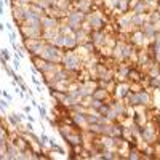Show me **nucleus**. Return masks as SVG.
<instances>
[{
  "instance_id": "1",
  "label": "nucleus",
  "mask_w": 160,
  "mask_h": 160,
  "mask_svg": "<svg viewBox=\"0 0 160 160\" xmlns=\"http://www.w3.org/2000/svg\"><path fill=\"white\" fill-rule=\"evenodd\" d=\"M82 64H83V59L79 56V53H75V51H64L62 53L61 66L71 74H79V71L82 69Z\"/></svg>"
},
{
  "instance_id": "2",
  "label": "nucleus",
  "mask_w": 160,
  "mask_h": 160,
  "mask_svg": "<svg viewBox=\"0 0 160 160\" xmlns=\"http://www.w3.org/2000/svg\"><path fill=\"white\" fill-rule=\"evenodd\" d=\"M62 53L64 51H61V48H58V46L45 42V45H43V48H42V51H40L38 56L42 58V59H45V61H53V62H59L61 64Z\"/></svg>"
},
{
  "instance_id": "3",
  "label": "nucleus",
  "mask_w": 160,
  "mask_h": 160,
  "mask_svg": "<svg viewBox=\"0 0 160 160\" xmlns=\"http://www.w3.org/2000/svg\"><path fill=\"white\" fill-rule=\"evenodd\" d=\"M85 18H87V13L80 11V10H72V11H69V15H66L64 23L67 24L69 29H72V31L75 32V31H79L80 27L83 26Z\"/></svg>"
},
{
  "instance_id": "4",
  "label": "nucleus",
  "mask_w": 160,
  "mask_h": 160,
  "mask_svg": "<svg viewBox=\"0 0 160 160\" xmlns=\"http://www.w3.org/2000/svg\"><path fill=\"white\" fill-rule=\"evenodd\" d=\"M139 138H141L142 141L146 142V144H155L157 142V138H159V134H157V130L154 128L152 123H147V125H142L141 126V133H139Z\"/></svg>"
},
{
  "instance_id": "5",
  "label": "nucleus",
  "mask_w": 160,
  "mask_h": 160,
  "mask_svg": "<svg viewBox=\"0 0 160 160\" xmlns=\"http://www.w3.org/2000/svg\"><path fill=\"white\" fill-rule=\"evenodd\" d=\"M90 40L96 48H103L104 45L111 42V37L106 34V31H91L90 32Z\"/></svg>"
},
{
  "instance_id": "6",
  "label": "nucleus",
  "mask_w": 160,
  "mask_h": 160,
  "mask_svg": "<svg viewBox=\"0 0 160 160\" xmlns=\"http://www.w3.org/2000/svg\"><path fill=\"white\" fill-rule=\"evenodd\" d=\"M130 38H131V45L134 48H142L149 43V38L144 35V32L141 29H133L131 34H130Z\"/></svg>"
},
{
  "instance_id": "7",
  "label": "nucleus",
  "mask_w": 160,
  "mask_h": 160,
  "mask_svg": "<svg viewBox=\"0 0 160 160\" xmlns=\"http://www.w3.org/2000/svg\"><path fill=\"white\" fill-rule=\"evenodd\" d=\"M142 32H144V35L149 38V40H154L155 37H159L160 34V24H155V23H149V21H146L144 24H142L141 27H139Z\"/></svg>"
},
{
  "instance_id": "8",
  "label": "nucleus",
  "mask_w": 160,
  "mask_h": 160,
  "mask_svg": "<svg viewBox=\"0 0 160 160\" xmlns=\"http://www.w3.org/2000/svg\"><path fill=\"white\" fill-rule=\"evenodd\" d=\"M131 91L130 88V82H123V80H118V83H115V91H114V96L115 99H125L126 95Z\"/></svg>"
},
{
  "instance_id": "9",
  "label": "nucleus",
  "mask_w": 160,
  "mask_h": 160,
  "mask_svg": "<svg viewBox=\"0 0 160 160\" xmlns=\"http://www.w3.org/2000/svg\"><path fill=\"white\" fill-rule=\"evenodd\" d=\"M61 24V19H58L56 16L51 15H43L42 16V29L43 31H48V29H58Z\"/></svg>"
},
{
  "instance_id": "10",
  "label": "nucleus",
  "mask_w": 160,
  "mask_h": 160,
  "mask_svg": "<svg viewBox=\"0 0 160 160\" xmlns=\"http://www.w3.org/2000/svg\"><path fill=\"white\" fill-rule=\"evenodd\" d=\"M149 10L151 8H149L146 0H134L131 3V8H130V11H133V15H147Z\"/></svg>"
},
{
  "instance_id": "11",
  "label": "nucleus",
  "mask_w": 160,
  "mask_h": 160,
  "mask_svg": "<svg viewBox=\"0 0 160 160\" xmlns=\"http://www.w3.org/2000/svg\"><path fill=\"white\" fill-rule=\"evenodd\" d=\"M8 139H10V133H8L5 123L0 120V154L3 157H5V146H7ZM5 159H7V157H5Z\"/></svg>"
},
{
  "instance_id": "12",
  "label": "nucleus",
  "mask_w": 160,
  "mask_h": 160,
  "mask_svg": "<svg viewBox=\"0 0 160 160\" xmlns=\"http://www.w3.org/2000/svg\"><path fill=\"white\" fill-rule=\"evenodd\" d=\"M26 117H27L26 114H16V112H11V114L7 115V120L10 122V125H11L13 128H19Z\"/></svg>"
},
{
  "instance_id": "13",
  "label": "nucleus",
  "mask_w": 160,
  "mask_h": 160,
  "mask_svg": "<svg viewBox=\"0 0 160 160\" xmlns=\"http://www.w3.org/2000/svg\"><path fill=\"white\" fill-rule=\"evenodd\" d=\"M5 157H7V159H10V160H15V159H18V157H19L18 147H16V146L10 141V139H8L7 146H5Z\"/></svg>"
},
{
  "instance_id": "14",
  "label": "nucleus",
  "mask_w": 160,
  "mask_h": 160,
  "mask_svg": "<svg viewBox=\"0 0 160 160\" xmlns=\"http://www.w3.org/2000/svg\"><path fill=\"white\" fill-rule=\"evenodd\" d=\"M130 16H131V26H133V29H139L147 21V15H133L131 13Z\"/></svg>"
},
{
  "instance_id": "15",
  "label": "nucleus",
  "mask_w": 160,
  "mask_h": 160,
  "mask_svg": "<svg viewBox=\"0 0 160 160\" xmlns=\"http://www.w3.org/2000/svg\"><path fill=\"white\" fill-rule=\"evenodd\" d=\"M147 87L152 90H160V77H154V75H147Z\"/></svg>"
},
{
  "instance_id": "16",
  "label": "nucleus",
  "mask_w": 160,
  "mask_h": 160,
  "mask_svg": "<svg viewBox=\"0 0 160 160\" xmlns=\"http://www.w3.org/2000/svg\"><path fill=\"white\" fill-rule=\"evenodd\" d=\"M48 139H50V138L46 136V134L43 133V131H42V134H40V144H38V147H40V149H43L46 144H48Z\"/></svg>"
},
{
  "instance_id": "17",
  "label": "nucleus",
  "mask_w": 160,
  "mask_h": 160,
  "mask_svg": "<svg viewBox=\"0 0 160 160\" xmlns=\"http://www.w3.org/2000/svg\"><path fill=\"white\" fill-rule=\"evenodd\" d=\"M8 106H10V101H7V99L2 96V98H0V111H2V112H7Z\"/></svg>"
},
{
  "instance_id": "18",
  "label": "nucleus",
  "mask_w": 160,
  "mask_h": 160,
  "mask_svg": "<svg viewBox=\"0 0 160 160\" xmlns=\"http://www.w3.org/2000/svg\"><path fill=\"white\" fill-rule=\"evenodd\" d=\"M37 109H38V114H40V120H46V117H48L46 115V109L43 106H40V104L37 106Z\"/></svg>"
},
{
  "instance_id": "19",
  "label": "nucleus",
  "mask_w": 160,
  "mask_h": 160,
  "mask_svg": "<svg viewBox=\"0 0 160 160\" xmlns=\"http://www.w3.org/2000/svg\"><path fill=\"white\" fill-rule=\"evenodd\" d=\"M3 69H5V72H7L8 75L11 77V79H15V77H16V72H15V69H13V67H10V66H8V64L5 66Z\"/></svg>"
},
{
  "instance_id": "20",
  "label": "nucleus",
  "mask_w": 160,
  "mask_h": 160,
  "mask_svg": "<svg viewBox=\"0 0 160 160\" xmlns=\"http://www.w3.org/2000/svg\"><path fill=\"white\" fill-rule=\"evenodd\" d=\"M69 159H71V160H75V159H79V157H80V154H77V151H75V149H74V147H71V152H69Z\"/></svg>"
},
{
  "instance_id": "21",
  "label": "nucleus",
  "mask_w": 160,
  "mask_h": 160,
  "mask_svg": "<svg viewBox=\"0 0 160 160\" xmlns=\"http://www.w3.org/2000/svg\"><path fill=\"white\" fill-rule=\"evenodd\" d=\"M0 53H2V56H3V59H7V61H10V59H11V54H10V51H8V50L2 48V50H0Z\"/></svg>"
},
{
  "instance_id": "22",
  "label": "nucleus",
  "mask_w": 160,
  "mask_h": 160,
  "mask_svg": "<svg viewBox=\"0 0 160 160\" xmlns=\"http://www.w3.org/2000/svg\"><path fill=\"white\" fill-rule=\"evenodd\" d=\"M19 62H21V58H19L18 54H15V58H13V67H15V69H19V66H21Z\"/></svg>"
},
{
  "instance_id": "23",
  "label": "nucleus",
  "mask_w": 160,
  "mask_h": 160,
  "mask_svg": "<svg viewBox=\"0 0 160 160\" xmlns=\"http://www.w3.org/2000/svg\"><path fill=\"white\" fill-rule=\"evenodd\" d=\"M0 96H3V98L7 99V101H10V103H11V101H13V96L10 95V93H7V91H5V90H3V91H2V95H0Z\"/></svg>"
},
{
  "instance_id": "24",
  "label": "nucleus",
  "mask_w": 160,
  "mask_h": 160,
  "mask_svg": "<svg viewBox=\"0 0 160 160\" xmlns=\"http://www.w3.org/2000/svg\"><path fill=\"white\" fill-rule=\"evenodd\" d=\"M23 111H24V114H31V106H24Z\"/></svg>"
},
{
  "instance_id": "25",
  "label": "nucleus",
  "mask_w": 160,
  "mask_h": 160,
  "mask_svg": "<svg viewBox=\"0 0 160 160\" xmlns=\"http://www.w3.org/2000/svg\"><path fill=\"white\" fill-rule=\"evenodd\" d=\"M3 3H5V0H0V16L3 15Z\"/></svg>"
},
{
  "instance_id": "26",
  "label": "nucleus",
  "mask_w": 160,
  "mask_h": 160,
  "mask_svg": "<svg viewBox=\"0 0 160 160\" xmlns=\"http://www.w3.org/2000/svg\"><path fill=\"white\" fill-rule=\"evenodd\" d=\"M27 120H29V122H32V123H34V117H32V115H31V114L27 115Z\"/></svg>"
},
{
  "instance_id": "27",
  "label": "nucleus",
  "mask_w": 160,
  "mask_h": 160,
  "mask_svg": "<svg viewBox=\"0 0 160 160\" xmlns=\"http://www.w3.org/2000/svg\"><path fill=\"white\" fill-rule=\"evenodd\" d=\"M5 27H7V26H5V24H3V23H0V31L3 32V31H5Z\"/></svg>"
},
{
  "instance_id": "28",
  "label": "nucleus",
  "mask_w": 160,
  "mask_h": 160,
  "mask_svg": "<svg viewBox=\"0 0 160 160\" xmlns=\"http://www.w3.org/2000/svg\"><path fill=\"white\" fill-rule=\"evenodd\" d=\"M128 2H130V3H133V2H134V0H128Z\"/></svg>"
},
{
  "instance_id": "29",
  "label": "nucleus",
  "mask_w": 160,
  "mask_h": 160,
  "mask_svg": "<svg viewBox=\"0 0 160 160\" xmlns=\"http://www.w3.org/2000/svg\"><path fill=\"white\" fill-rule=\"evenodd\" d=\"M0 95H2V88H0Z\"/></svg>"
}]
</instances>
